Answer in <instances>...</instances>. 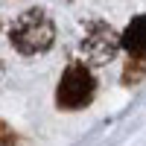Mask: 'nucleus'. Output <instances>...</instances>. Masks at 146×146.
<instances>
[{
	"instance_id": "5",
	"label": "nucleus",
	"mask_w": 146,
	"mask_h": 146,
	"mask_svg": "<svg viewBox=\"0 0 146 146\" xmlns=\"http://www.w3.org/2000/svg\"><path fill=\"white\" fill-rule=\"evenodd\" d=\"M146 76V56H131L123 67V85H137Z\"/></svg>"
},
{
	"instance_id": "3",
	"label": "nucleus",
	"mask_w": 146,
	"mask_h": 146,
	"mask_svg": "<svg viewBox=\"0 0 146 146\" xmlns=\"http://www.w3.org/2000/svg\"><path fill=\"white\" fill-rule=\"evenodd\" d=\"M120 50V35L114 32L111 23L105 21H94L88 23V32L82 38V58L88 64H108Z\"/></svg>"
},
{
	"instance_id": "2",
	"label": "nucleus",
	"mask_w": 146,
	"mask_h": 146,
	"mask_svg": "<svg viewBox=\"0 0 146 146\" xmlns=\"http://www.w3.org/2000/svg\"><path fill=\"white\" fill-rule=\"evenodd\" d=\"M94 94H96V79L88 70V64H82V62L67 64V70L62 73V82L56 88L58 108L62 111H79V108L91 105Z\"/></svg>"
},
{
	"instance_id": "7",
	"label": "nucleus",
	"mask_w": 146,
	"mask_h": 146,
	"mask_svg": "<svg viewBox=\"0 0 146 146\" xmlns=\"http://www.w3.org/2000/svg\"><path fill=\"white\" fill-rule=\"evenodd\" d=\"M0 76H3V62H0Z\"/></svg>"
},
{
	"instance_id": "4",
	"label": "nucleus",
	"mask_w": 146,
	"mask_h": 146,
	"mask_svg": "<svg viewBox=\"0 0 146 146\" xmlns=\"http://www.w3.org/2000/svg\"><path fill=\"white\" fill-rule=\"evenodd\" d=\"M120 47H126L129 56H146V15L129 21V27L120 35Z\"/></svg>"
},
{
	"instance_id": "1",
	"label": "nucleus",
	"mask_w": 146,
	"mask_h": 146,
	"mask_svg": "<svg viewBox=\"0 0 146 146\" xmlns=\"http://www.w3.org/2000/svg\"><path fill=\"white\" fill-rule=\"evenodd\" d=\"M9 41L21 56H41L56 41V23L44 6H32L12 21Z\"/></svg>"
},
{
	"instance_id": "6",
	"label": "nucleus",
	"mask_w": 146,
	"mask_h": 146,
	"mask_svg": "<svg viewBox=\"0 0 146 146\" xmlns=\"http://www.w3.org/2000/svg\"><path fill=\"white\" fill-rule=\"evenodd\" d=\"M12 143H15V131L0 120V146H12Z\"/></svg>"
}]
</instances>
